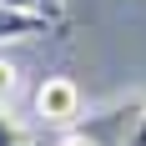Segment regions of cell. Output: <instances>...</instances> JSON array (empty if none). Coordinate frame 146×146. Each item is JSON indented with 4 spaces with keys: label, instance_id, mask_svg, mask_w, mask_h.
I'll list each match as a JSON object with an SVG mask.
<instances>
[{
    "label": "cell",
    "instance_id": "6da1fadb",
    "mask_svg": "<svg viewBox=\"0 0 146 146\" xmlns=\"http://www.w3.org/2000/svg\"><path fill=\"white\" fill-rule=\"evenodd\" d=\"M35 116L50 121V126H71L81 116V86L71 76H45L40 91H35Z\"/></svg>",
    "mask_w": 146,
    "mask_h": 146
},
{
    "label": "cell",
    "instance_id": "7a4b0ae2",
    "mask_svg": "<svg viewBox=\"0 0 146 146\" xmlns=\"http://www.w3.org/2000/svg\"><path fill=\"white\" fill-rule=\"evenodd\" d=\"M45 25H50V15H40V10H10V5H0V40L45 35Z\"/></svg>",
    "mask_w": 146,
    "mask_h": 146
},
{
    "label": "cell",
    "instance_id": "3957f363",
    "mask_svg": "<svg viewBox=\"0 0 146 146\" xmlns=\"http://www.w3.org/2000/svg\"><path fill=\"white\" fill-rule=\"evenodd\" d=\"M0 146H30V126L15 116L10 106H0Z\"/></svg>",
    "mask_w": 146,
    "mask_h": 146
},
{
    "label": "cell",
    "instance_id": "277c9868",
    "mask_svg": "<svg viewBox=\"0 0 146 146\" xmlns=\"http://www.w3.org/2000/svg\"><path fill=\"white\" fill-rule=\"evenodd\" d=\"M15 91H20V71L0 56V106H10V101H15Z\"/></svg>",
    "mask_w": 146,
    "mask_h": 146
},
{
    "label": "cell",
    "instance_id": "5b68a950",
    "mask_svg": "<svg viewBox=\"0 0 146 146\" xmlns=\"http://www.w3.org/2000/svg\"><path fill=\"white\" fill-rule=\"evenodd\" d=\"M126 146H146V111H136V126L126 136Z\"/></svg>",
    "mask_w": 146,
    "mask_h": 146
},
{
    "label": "cell",
    "instance_id": "8992f818",
    "mask_svg": "<svg viewBox=\"0 0 146 146\" xmlns=\"http://www.w3.org/2000/svg\"><path fill=\"white\" fill-rule=\"evenodd\" d=\"M60 146H101V141L86 136V131H71V136H60Z\"/></svg>",
    "mask_w": 146,
    "mask_h": 146
},
{
    "label": "cell",
    "instance_id": "52a82bcc",
    "mask_svg": "<svg viewBox=\"0 0 146 146\" xmlns=\"http://www.w3.org/2000/svg\"><path fill=\"white\" fill-rule=\"evenodd\" d=\"M60 5H66V0H35V10H40V15H56Z\"/></svg>",
    "mask_w": 146,
    "mask_h": 146
},
{
    "label": "cell",
    "instance_id": "ba28073f",
    "mask_svg": "<svg viewBox=\"0 0 146 146\" xmlns=\"http://www.w3.org/2000/svg\"><path fill=\"white\" fill-rule=\"evenodd\" d=\"M0 5H10V10H35V0H0Z\"/></svg>",
    "mask_w": 146,
    "mask_h": 146
}]
</instances>
